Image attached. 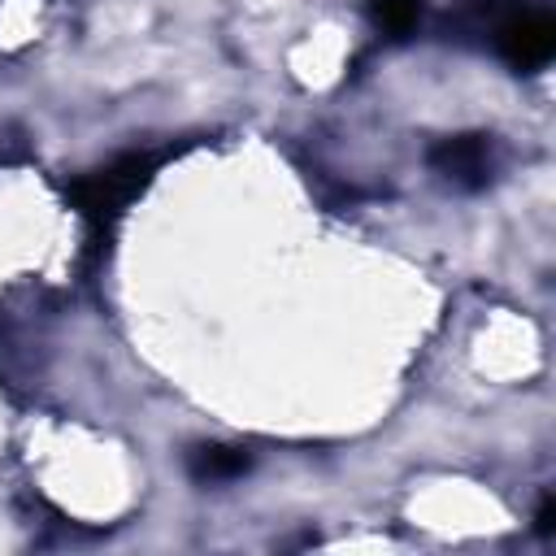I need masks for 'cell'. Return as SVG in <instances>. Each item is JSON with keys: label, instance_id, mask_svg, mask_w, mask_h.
<instances>
[{"label": "cell", "instance_id": "6da1fadb", "mask_svg": "<svg viewBox=\"0 0 556 556\" xmlns=\"http://www.w3.org/2000/svg\"><path fill=\"white\" fill-rule=\"evenodd\" d=\"M500 48H504V56H508L513 65L534 70V65H543V61L552 56V48H556L552 22H547L543 13L517 17V22H508V26L500 30Z\"/></svg>", "mask_w": 556, "mask_h": 556}, {"label": "cell", "instance_id": "7a4b0ae2", "mask_svg": "<svg viewBox=\"0 0 556 556\" xmlns=\"http://www.w3.org/2000/svg\"><path fill=\"white\" fill-rule=\"evenodd\" d=\"M434 165L439 174H447L452 182H465V187H478L491 169V152L482 139H447L443 148H434Z\"/></svg>", "mask_w": 556, "mask_h": 556}, {"label": "cell", "instance_id": "3957f363", "mask_svg": "<svg viewBox=\"0 0 556 556\" xmlns=\"http://www.w3.org/2000/svg\"><path fill=\"white\" fill-rule=\"evenodd\" d=\"M248 469V456L243 452H235V447H200L195 456H191V473L200 478V482H226V478H239Z\"/></svg>", "mask_w": 556, "mask_h": 556}, {"label": "cell", "instance_id": "277c9868", "mask_svg": "<svg viewBox=\"0 0 556 556\" xmlns=\"http://www.w3.org/2000/svg\"><path fill=\"white\" fill-rule=\"evenodd\" d=\"M374 13H378V22L387 26V30H408L413 22H417V0H374Z\"/></svg>", "mask_w": 556, "mask_h": 556}]
</instances>
